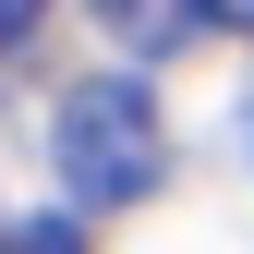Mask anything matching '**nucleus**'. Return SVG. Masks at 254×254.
<instances>
[{"mask_svg":"<svg viewBox=\"0 0 254 254\" xmlns=\"http://www.w3.org/2000/svg\"><path fill=\"white\" fill-rule=\"evenodd\" d=\"M49 157L73 206H145L157 170H170V121H157V85L121 61V73H73L49 109Z\"/></svg>","mask_w":254,"mask_h":254,"instance_id":"obj_1","label":"nucleus"},{"mask_svg":"<svg viewBox=\"0 0 254 254\" xmlns=\"http://www.w3.org/2000/svg\"><path fill=\"white\" fill-rule=\"evenodd\" d=\"M97 37L109 49H170V37H194V0H97Z\"/></svg>","mask_w":254,"mask_h":254,"instance_id":"obj_2","label":"nucleus"},{"mask_svg":"<svg viewBox=\"0 0 254 254\" xmlns=\"http://www.w3.org/2000/svg\"><path fill=\"white\" fill-rule=\"evenodd\" d=\"M0 254H85V230H73V218H12Z\"/></svg>","mask_w":254,"mask_h":254,"instance_id":"obj_3","label":"nucleus"},{"mask_svg":"<svg viewBox=\"0 0 254 254\" xmlns=\"http://www.w3.org/2000/svg\"><path fill=\"white\" fill-rule=\"evenodd\" d=\"M37 12H49V0H0V49H24V37H37Z\"/></svg>","mask_w":254,"mask_h":254,"instance_id":"obj_4","label":"nucleus"},{"mask_svg":"<svg viewBox=\"0 0 254 254\" xmlns=\"http://www.w3.org/2000/svg\"><path fill=\"white\" fill-rule=\"evenodd\" d=\"M194 24H230V37H254V0H194Z\"/></svg>","mask_w":254,"mask_h":254,"instance_id":"obj_5","label":"nucleus"}]
</instances>
